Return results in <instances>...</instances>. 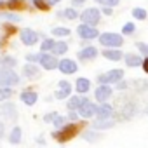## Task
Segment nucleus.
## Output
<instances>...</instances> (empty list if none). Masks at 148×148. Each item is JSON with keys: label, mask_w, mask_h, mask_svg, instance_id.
<instances>
[{"label": "nucleus", "mask_w": 148, "mask_h": 148, "mask_svg": "<svg viewBox=\"0 0 148 148\" xmlns=\"http://www.w3.org/2000/svg\"><path fill=\"white\" fill-rule=\"evenodd\" d=\"M70 92H71V84H70L68 80H61V82H59V89H58V92H56V98H58V99H64V98L70 96Z\"/></svg>", "instance_id": "15"}, {"label": "nucleus", "mask_w": 148, "mask_h": 148, "mask_svg": "<svg viewBox=\"0 0 148 148\" xmlns=\"http://www.w3.org/2000/svg\"><path fill=\"white\" fill-rule=\"evenodd\" d=\"M86 4V0H71V5L73 7H80V5H84Z\"/></svg>", "instance_id": "43"}, {"label": "nucleus", "mask_w": 148, "mask_h": 148, "mask_svg": "<svg viewBox=\"0 0 148 148\" xmlns=\"http://www.w3.org/2000/svg\"><path fill=\"white\" fill-rule=\"evenodd\" d=\"M23 73H25V77H28V79H37V77H40V70H38V66H37L35 63L25 64Z\"/></svg>", "instance_id": "17"}, {"label": "nucleus", "mask_w": 148, "mask_h": 148, "mask_svg": "<svg viewBox=\"0 0 148 148\" xmlns=\"http://www.w3.org/2000/svg\"><path fill=\"white\" fill-rule=\"evenodd\" d=\"M54 125H56V129H61L63 125H66V117H61V115H58L56 119H54V122H52Z\"/></svg>", "instance_id": "34"}, {"label": "nucleus", "mask_w": 148, "mask_h": 148, "mask_svg": "<svg viewBox=\"0 0 148 148\" xmlns=\"http://www.w3.org/2000/svg\"><path fill=\"white\" fill-rule=\"evenodd\" d=\"M113 7H103V11H101V14H105V16H112L113 14V11H112Z\"/></svg>", "instance_id": "45"}, {"label": "nucleus", "mask_w": 148, "mask_h": 148, "mask_svg": "<svg viewBox=\"0 0 148 148\" xmlns=\"http://www.w3.org/2000/svg\"><path fill=\"white\" fill-rule=\"evenodd\" d=\"M94 98H96L98 103H106L112 98V87L110 86H99L94 91Z\"/></svg>", "instance_id": "10"}, {"label": "nucleus", "mask_w": 148, "mask_h": 148, "mask_svg": "<svg viewBox=\"0 0 148 148\" xmlns=\"http://www.w3.org/2000/svg\"><path fill=\"white\" fill-rule=\"evenodd\" d=\"M58 16L59 18H64V19H70V21H73V19H77L80 14L73 9V7H68V9H64V11H61V12H58Z\"/></svg>", "instance_id": "23"}, {"label": "nucleus", "mask_w": 148, "mask_h": 148, "mask_svg": "<svg viewBox=\"0 0 148 148\" xmlns=\"http://www.w3.org/2000/svg\"><path fill=\"white\" fill-rule=\"evenodd\" d=\"M33 2V5L37 7V9H40V11H47L51 5L47 4V0H32Z\"/></svg>", "instance_id": "31"}, {"label": "nucleus", "mask_w": 148, "mask_h": 148, "mask_svg": "<svg viewBox=\"0 0 148 148\" xmlns=\"http://www.w3.org/2000/svg\"><path fill=\"white\" fill-rule=\"evenodd\" d=\"M7 9H16V11L25 9V0H9V2H7Z\"/></svg>", "instance_id": "28"}, {"label": "nucleus", "mask_w": 148, "mask_h": 148, "mask_svg": "<svg viewBox=\"0 0 148 148\" xmlns=\"http://www.w3.org/2000/svg\"><path fill=\"white\" fill-rule=\"evenodd\" d=\"M77 35L82 38V40H92V38H96V37H99L101 33L98 32V28H94V26H89V25H79L77 26Z\"/></svg>", "instance_id": "7"}, {"label": "nucleus", "mask_w": 148, "mask_h": 148, "mask_svg": "<svg viewBox=\"0 0 148 148\" xmlns=\"http://www.w3.org/2000/svg\"><path fill=\"white\" fill-rule=\"evenodd\" d=\"M54 45H56V40H54V38H45V40L40 44V51H42V52H52V51H54Z\"/></svg>", "instance_id": "24"}, {"label": "nucleus", "mask_w": 148, "mask_h": 148, "mask_svg": "<svg viewBox=\"0 0 148 148\" xmlns=\"http://www.w3.org/2000/svg\"><path fill=\"white\" fill-rule=\"evenodd\" d=\"M21 101L25 105H28V106L35 105L37 103V92H33V91H23L21 92Z\"/></svg>", "instance_id": "21"}, {"label": "nucleus", "mask_w": 148, "mask_h": 148, "mask_svg": "<svg viewBox=\"0 0 148 148\" xmlns=\"http://www.w3.org/2000/svg\"><path fill=\"white\" fill-rule=\"evenodd\" d=\"M89 89H91V80H87V79H84V77L77 79V82H75V91H77L79 94H86Z\"/></svg>", "instance_id": "19"}, {"label": "nucleus", "mask_w": 148, "mask_h": 148, "mask_svg": "<svg viewBox=\"0 0 148 148\" xmlns=\"http://www.w3.org/2000/svg\"><path fill=\"white\" fill-rule=\"evenodd\" d=\"M40 58H42V54H26V61L28 63H40Z\"/></svg>", "instance_id": "37"}, {"label": "nucleus", "mask_w": 148, "mask_h": 148, "mask_svg": "<svg viewBox=\"0 0 148 148\" xmlns=\"http://www.w3.org/2000/svg\"><path fill=\"white\" fill-rule=\"evenodd\" d=\"M68 119H70V120H73V122H77V119H79V112H70Z\"/></svg>", "instance_id": "44"}, {"label": "nucleus", "mask_w": 148, "mask_h": 148, "mask_svg": "<svg viewBox=\"0 0 148 148\" xmlns=\"http://www.w3.org/2000/svg\"><path fill=\"white\" fill-rule=\"evenodd\" d=\"M79 129H80V124H77V122L66 124V125H63L61 129H56V131L52 132V138L58 139L59 143H66V141H70L71 138H75V136H77Z\"/></svg>", "instance_id": "1"}, {"label": "nucleus", "mask_w": 148, "mask_h": 148, "mask_svg": "<svg viewBox=\"0 0 148 148\" xmlns=\"http://www.w3.org/2000/svg\"><path fill=\"white\" fill-rule=\"evenodd\" d=\"M115 125V120L113 119H96L92 122V129L96 131H101V129H110Z\"/></svg>", "instance_id": "16"}, {"label": "nucleus", "mask_w": 148, "mask_h": 148, "mask_svg": "<svg viewBox=\"0 0 148 148\" xmlns=\"http://www.w3.org/2000/svg\"><path fill=\"white\" fill-rule=\"evenodd\" d=\"M40 64H42L44 70H56V68L59 66V61H58V56H54V54H47V52H42Z\"/></svg>", "instance_id": "9"}, {"label": "nucleus", "mask_w": 148, "mask_h": 148, "mask_svg": "<svg viewBox=\"0 0 148 148\" xmlns=\"http://www.w3.org/2000/svg\"><path fill=\"white\" fill-rule=\"evenodd\" d=\"M136 84H139V86H132L134 89H138V91H145V89H148V80H134Z\"/></svg>", "instance_id": "38"}, {"label": "nucleus", "mask_w": 148, "mask_h": 148, "mask_svg": "<svg viewBox=\"0 0 148 148\" xmlns=\"http://www.w3.org/2000/svg\"><path fill=\"white\" fill-rule=\"evenodd\" d=\"M52 35L54 37H68L70 35V28H63V26L52 28Z\"/></svg>", "instance_id": "30"}, {"label": "nucleus", "mask_w": 148, "mask_h": 148, "mask_svg": "<svg viewBox=\"0 0 148 148\" xmlns=\"http://www.w3.org/2000/svg\"><path fill=\"white\" fill-rule=\"evenodd\" d=\"M99 44L105 47V49H120V45L124 44V37L119 35V33H101L99 35Z\"/></svg>", "instance_id": "2"}, {"label": "nucleus", "mask_w": 148, "mask_h": 148, "mask_svg": "<svg viewBox=\"0 0 148 148\" xmlns=\"http://www.w3.org/2000/svg\"><path fill=\"white\" fill-rule=\"evenodd\" d=\"M0 101H2V98H0Z\"/></svg>", "instance_id": "50"}, {"label": "nucleus", "mask_w": 148, "mask_h": 148, "mask_svg": "<svg viewBox=\"0 0 148 148\" xmlns=\"http://www.w3.org/2000/svg\"><path fill=\"white\" fill-rule=\"evenodd\" d=\"M19 82V75L11 68H0V87H11Z\"/></svg>", "instance_id": "4"}, {"label": "nucleus", "mask_w": 148, "mask_h": 148, "mask_svg": "<svg viewBox=\"0 0 148 148\" xmlns=\"http://www.w3.org/2000/svg\"><path fill=\"white\" fill-rule=\"evenodd\" d=\"M94 2L101 4L103 7H115V5H119L120 0H94Z\"/></svg>", "instance_id": "33"}, {"label": "nucleus", "mask_w": 148, "mask_h": 148, "mask_svg": "<svg viewBox=\"0 0 148 148\" xmlns=\"http://www.w3.org/2000/svg\"><path fill=\"white\" fill-rule=\"evenodd\" d=\"M129 86H127V82L125 80H120V82H117V89L119 91H124V89H127Z\"/></svg>", "instance_id": "42"}, {"label": "nucleus", "mask_w": 148, "mask_h": 148, "mask_svg": "<svg viewBox=\"0 0 148 148\" xmlns=\"http://www.w3.org/2000/svg\"><path fill=\"white\" fill-rule=\"evenodd\" d=\"M112 115H113V108H112V105H108V103H101V105L98 106V119H112Z\"/></svg>", "instance_id": "18"}, {"label": "nucleus", "mask_w": 148, "mask_h": 148, "mask_svg": "<svg viewBox=\"0 0 148 148\" xmlns=\"http://www.w3.org/2000/svg\"><path fill=\"white\" fill-rule=\"evenodd\" d=\"M124 77V70L120 68H113V70H108L106 73H101V75L98 77V82L101 86H108V84H117L120 82Z\"/></svg>", "instance_id": "3"}, {"label": "nucleus", "mask_w": 148, "mask_h": 148, "mask_svg": "<svg viewBox=\"0 0 148 148\" xmlns=\"http://www.w3.org/2000/svg\"><path fill=\"white\" fill-rule=\"evenodd\" d=\"M59 71H63V73H66V75H73L77 70H79V66H77V63L73 61V59H61L59 61Z\"/></svg>", "instance_id": "11"}, {"label": "nucleus", "mask_w": 148, "mask_h": 148, "mask_svg": "<svg viewBox=\"0 0 148 148\" xmlns=\"http://www.w3.org/2000/svg\"><path fill=\"white\" fill-rule=\"evenodd\" d=\"M5 19H9V21H19L21 19V16H16V14H2Z\"/></svg>", "instance_id": "41"}, {"label": "nucleus", "mask_w": 148, "mask_h": 148, "mask_svg": "<svg viewBox=\"0 0 148 148\" xmlns=\"http://www.w3.org/2000/svg\"><path fill=\"white\" fill-rule=\"evenodd\" d=\"M77 56H79L80 61H89V59H94V58L98 56V49L92 47V45H87V47H84L82 51H79Z\"/></svg>", "instance_id": "14"}, {"label": "nucleus", "mask_w": 148, "mask_h": 148, "mask_svg": "<svg viewBox=\"0 0 148 148\" xmlns=\"http://www.w3.org/2000/svg\"><path fill=\"white\" fill-rule=\"evenodd\" d=\"M124 59H125V64H127V66H143L141 56H136V54H124Z\"/></svg>", "instance_id": "22"}, {"label": "nucleus", "mask_w": 148, "mask_h": 148, "mask_svg": "<svg viewBox=\"0 0 148 148\" xmlns=\"http://www.w3.org/2000/svg\"><path fill=\"white\" fill-rule=\"evenodd\" d=\"M80 19L84 25H89V26H96L99 21H101V11H98L96 7H91V9H86L82 14H80Z\"/></svg>", "instance_id": "5"}, {"label": "nucleus", "mask_w": 148, "mask_h": 148, "mask_svg": "<svg viewBox=\"0 0 148 148\" xmlns=\"http://www.w3.org/2000/svg\"><path fill=\"white\" fill-rule=\"evenodd\" d=\"M0 117L5 119L7 122H16L18 119V110H16V105L14 103H4L0 105Z\"/></svg>", "instance_id": "6"}, {"label": "nucleus", "mask_w": 148, "mask_h": 148, "mask_svg": "<svg viewBox=\"0 0 148 148\" xmlns=\"http://www.w3.org/2000/svg\"><path fill=\"white\" fill-rule=\"evenodd\" d=\"M134 32H136L134 23H125V25H124V28H122V35H132Z\"/></svg>", "instance_id": "32"}, {"label": "nucleus", "mask_w": 148, "mask_h": 148, "mask_svg": "<svg viewBox=\"0 0 148 148\" xmlns=\"http://www.w3.org/2000/svg\"><path fill=\"white\" fill-rule=\"evenodd\" d=\"M12 96V89L11 87H0V98L5 99V98H11Z\"/></svg>", "instance_id": "35"}, {"label": "nucleus", "mask_w": 148, "mask_h": 148, "mask_svg": "<svg viewBox=\"0 0 148 148\" xmlns=\"http://www.w3.org/2000/svg\"><path fill=\"white\" fill-rule=\"evenodd\" d=\"M9 141L12 145H18L21 141V127H12V131L9 134Z\"/></svg>", "instance_id": "25"}, {"label": "nucleus", "mask_w": 148, "mask_h": 148, "mask_svg": "<svg viewBox=\"0 0 148 148\" xmlns=\"http://www.w3.org/2000/svg\"><path fill=\"white\" fill-rule=\"evenodd\" d=\"M5 136V125L2 124V122H0V139H2Z\"/></svg>", "instance_id": "46"}, {"label": "nucleus", "mask_w": 148, "mask_h": 148, "mask_svg": "<svg viewBox=\"0 0 148 148\" xmlns=\"http://www.w3.org/2000/svg\"><path fill=\"white\" fill-rule=\"evenodd\" d=\"M2 5H5V0H0V7H2Z\"/></svg>", "instance_id": "49"}, {"label": "nucleus", "mask_w": 148, "mask_h": 148, "mask_svg": "<svg viewBox=\"0 0 148 148\" xmlns=\"http://www.w3.org/2000/svg\"><path fill=\"white\" fill-rule=\"evenodd\" d=\"M79 115L82 117V119H91V117H96L98 115V105H94V103H91V101H87L80 110H79Z\"/></svg>", "instance_id": "12"}, {"label": "nucleus", "mask_w": 148, "mask_h": 148, "mask_svg": "<svg viewBox=\"0 0 148 148\" xmlns=\"http://www.w3.org/2000/svg\"><path fill=\"white\" fill-rule=\"evenodd\" d=\"M143 70H145V71L148 73V58H146V59L143 61Z\"/></svg>", "instance_id": "47"}, {"label": "nucleus", "mask_w": 148, "mask_h": 148, "mask_svg": "<svg viewBox=\"0 0 148 148\" xmlns=\"http://www.w3.org/2000/svg\"><path fill=\"white\" fill-rule=\"evenodd\" d=\"M19 38L25 45H35L38 42V33L33 32L32 28H23L21 33H19Z\"/></svg>", "instance_id": "8"}, {"label": "nucleus", "mask_w": 148, "mask_h": 148, "mask_svg": "<svg viewBox=\"0 0 148 148\" xmlns=\"http://www.w3.org/2000/svg\"><path fill=\"white\" fill-rule=\"evenodd\" d=\"M59 2H61V0H47L49 5H56V4H59Z\"/></svg>", "instance_id": "48"}, {"label": "nucleus", "mask_w": 148, "mask_h": 148, "mask_svg": "<svg viewBox=\"0 0 148 148\" xmlns=\"http://www.w3.org/2000/svg\"><path fill=\"white\" fill-rule=\"evenodd\" d=\"M0 64H2L4 68H14L18 64V61L11 56H0Z\"/></svg>", "instance_id": "26"}, {"label": "nucleus", "mask_w": 148, "mask_h": 148, "mask_svg": "<svg viewBox=\"0 0 148 148\" xmlns=\"http://www.w3.org/2000/svg\"><path fill=\"white\" fill-rule=\"evenodd\" d=\"M146 11L145 9H141V7H134L132 9V18L134 19H139V21H143V19H146Z\"/></svg>", "instance_id": "29"}, {"label": "nucleus", "mask_w": 148, "mask_h": 148, "mask_svg": "<svg viewBox=\"0 0 148 148\" xmlns=\"http://www.w3.org/2000/svg\"><path fill=\"white\" fill-rule=\"evenodd\" d=\"M84 138H86L87 141H96V139L99 138V134H96V132H91V131H87V132H84Z\"/></svg>", "instance_id": "39"}, {"label": "nucleus", "mask_w": 148, "mask_h": 148, "mask_svg": "<svg viewBox=\"0 0 148 148\" xmlns=\"http://www.w3.org/2000/svg\"><path fill=\"white\" fill-rule=\"evenodd\" d=\"M103 56L110 61H120L124 58V54L120 52V49H103Z\"/></svg>", "instance_id": "20"}, {"label": "nucleus", "mask_w": 148, "mask_h": 148, "mask_svg": "<svg viewBox=\"0 0 148 148\" xmlns=\"http://www.w3.org/2000/svg\"><path fill=\"white\" fill-rule=\"evenodd\" d=\"M136 47H138V51L141 52V56H146V58H148V44L138 42V44H136Z\"/></svg>", "instance_id": "36"}, {"label": "nucleus", "mask_w": 148, "mask_h": 148, "mask_svg": "<svg viewBox=\"0 0 148 148\" xmlns=\"http://www.w3.org/2000/svg\"><path fill=\"white\" fill-rule=\"evenodd\" d=\"M66 51H68V44H66V42H56L52 54H54V56H63Z\"/></svg>", "instance_id": "27"}, {"label": "nucleus", "mask_w": 148, "mask_h": 148, "mask_svg": "<svg viewBox=\"0 0 148 148\" xmlns=\"http://www.w3.org/2000/svg\"><path fill=\"white\" fill-rule=\"evenodd\" d=\"M87 101H89V99L84 98V96H75V98H70V99H68L66 106H68V110H71V112H79Z\"/></svg>", "instance_id": "13"}, {"label": "nucleus", "mask_w": 148, "mask_h": 148, "mask_svg": "<svg viewBox=\"0 0 148 148\" xmlns=\"http://www.w3.org/2000/svg\"><path fill=\"white\" fill-rule=\"evenodd\" d=\"M56 117H58V113H56V112H51V113H47V115L44 117V120H45V122H54Z\"/></svg>", "instance_id": "40"}]
</instances>
